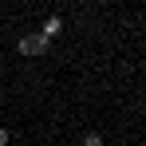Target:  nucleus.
Segmentation results:
<instances>
[{"label": "nucleus", "instance_id": "obj_1", "mask_svg": "<svg viewBox=\"0 0 146 146\" xmlns=\"http://www.w3.org/2000/svg\"><path fill=\"white\" fill-rule=\"evenodd\" d=\"M16 48H20V55H44L48 44H44L40 36H20V44H16Z\"/></svg>", "mask_w": 146, "mask_h": 146}, {"label": "nucleus", "instance_id": "obj_4", "mask_svg": "<svg viewBox=\"0 0 146 146\" xmlns=\"http://www.w3.org/2000/svg\"><path fill=\"white\" fill-rule=\"evenodd\" d=\"M8 142H12V134H8V130L0 126V146H8Z\"/></svg>", "mask_w": 146, "mask_h": 146}, {"label": "nucleus", "instance_id": "obj_2", "mask_svg": "<svg viewBox=\"0 0 146 146\" xmlns=\"http://www.w3.org/2000/svg\"><path fill=\"white\" fill-rule=\"evenodd\" d=\"M59 32H63V20H59V16H48V20H44V28H40V40H44V44H51Z\"/></svg>", "mask_w": 146, "mask_h": 146}, {"label": "nucleus", "instance_id": "obj_3", "mask_svg": "<svg viewBox=\"0 0 146 146\" xmlns=\"http://www.w3.org/2000/svg\"><path fill=\"white\" fill-rule=\"evenodd\" d=\"M83 146H103V134H95V130H87V134H83Z\"/></svg>", "mask_w": 146, "mask_h": 146}]
</instances>
